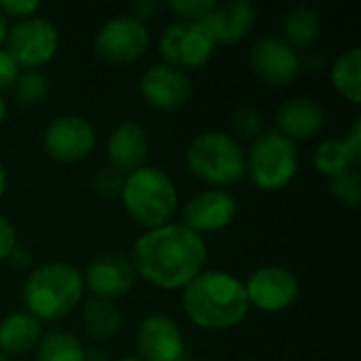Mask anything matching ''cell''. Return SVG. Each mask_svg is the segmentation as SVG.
Listing matches in <instances>:
<instances>
[{
  "mask_svg": "<svg viewBox=\"0 0 361 361\" xmlns=\"http://www.w3.org/2000/svg\"><path fill=\"white\" fill-rule=\"evenodd\" d=\"M4 116H6V104H4V99L0 95V125L4 123Z\"/></svg>",
  "mask_w": 361,
  "mask_h": 361,
  "instance_id": "cell-40",
  "label": "cell"
},
{
  "mask_svg": "<svg viewBox=\"0 0 361 361\" xmlns=\"http://www.w3.org/2000/svg\"><path fill=\"white\" fill-rule=\"evenodd\" d=\"M137 273L131 258L118 252L99 254L93 258L82 275L85 288L99 300H118L127 296L135 286Z\"/></svg>",
  "mask_w": 361,
  "mask_h": 361,
  "instance_id": "cell-12",
  "label": "cell"
},
{
  "mask_svg": "<svg viewBox=\"0 0 361 361\" xmlns=\"http://www.w3.org/2000/svg\"><path fill=\"white\" fill-rule=\"evenodd\" d=\"M182 307L197 328L209 332L239 326L250 311L243 281L224 271L199 273L182 290Z\"/></svg>",
  "mask_w": 361,
  "mask_h": 361,
  "instance_id": "cell-2",
  "label": "cell"
},
{
  "mask_svg": "<svg viewBox=\"0 0 361 361\" xmlns=\"http://www.w3.org/2000/svg\"><path fill=\"white\" fill-rule=\"evenodd\" d=\"M85 361H110L108 353L99 347H93L89 351H85Z\"/></svg>",
  "mask_w": 361,
  "mask_h": 361,
  "instance_id": "cell-37",
  "label": "cell"
},
{
  "mask_svg": "<svg viewBox=\"0 0 361 361\" xmlns=\"http://www.w3.org/2000/svg\"><path fill=\"white\" fill-rule=\"evenodd\" d=\"M85 351L74 334L49 332L36 345V361H85Z\"/></svg>",
  "mask_w": 361,
  "mask_h": 361,
  "instance_id": "cell-24",
  "label": "cell"
},
{
  "mask_svg": "<svg viewBox=\"0 0 361 361\" xmlns=\"http://www.w3.org/2000/svg\"><path fill=\"white\" fill-rule=\"evenodd\" d=\"M159 49L169 66L197 70L212 59L216 44L201 21H176L163 30Z\"/></svg>",
  "mask_w": 361,
  "mask_h": 361,
  "instance_id": "cell-8",
  "label": "cell"
},
{
  "mask_svg": "<svg viewBox=\"0 0 361 361\" xmlns=\"http://www.w3.org/2000/svg\"><path fill=\"white\" fill-rule=\"evenodd\" d=\"M326 114L322 106L309 97H292L277 110L279 133L288 140H309L324 129Z\"/></svg>",
  "mask_w": 361,
  "mask_h": 361,
  "instance_id": "cell-19",
  "label": "cell"
},
{
  "mask_svg": "<svg viewBox=\"0 0 361 361\" xmlns=\"http://www.w3.org/2000/svg\"><path fill=\"white\" fill-rule=\"evenodd\" d=\"M298 171V148L292 140L281 135L279 131L260 133L247 157H245V173L256 188L275 192L286 188Z\"/></svg>",
  "mask_w": 361,
  "mask_h": 361,
  "instance_id": "cell-6",
  "label": "cell"
},
{
  "mask_svg": "<svg viewBox=\"0 0 361 361\" xmlns=\"http://www.w3.org/2000/svg\"><path fill=\"white\" fill-rule=\"evenodd\" d=\"M135 343L142 361H182L186 357L182 330L163 313H152L142 319Z\"/></svg>",
  "mask_w": 361,
  "mask_h": 361,
  "instance_id": "cell-15",
  "label": "cell"
},
{
  "mask_svg": "<svg viewBox=\"0 0 361 361\" xmlns=\"http://www.w3.org/2000/svg\"><path fill=\"white\" fill-rule=\"evenodd\" d=\"M148 133L140 123H121L108 137V159L110 167L129 176L146 165L148 159Z\"/></svg>",
  "mask_w": 361,
  "mask_h": 361,
  "instance_id": "cell-18",
  "label": "cell"
},
{
  "mask_svg": "<svg viewBox=\"0 0 361 361\" xmlns=\"http://www.w3.org/2000/svg\"><path fill=\"white\" fill-rule=\"evenodd\" d=\"M121 199L129 218L146 231L169 224L178 209L176 184L165 171L148 165L125 176Z\"/></svg>",
  "mask_w": 361,
  "mask_h": 361,
  "instance_id": "cell-4",
  "label": "cell"
},
{
  "mask_svg": "<svg viewBox=\"0 0 361 361\" xmlns=\"http://www.w3.org/2000/svg\"><path fill=\"white\" fill-rule=\"evenodd\" d=\"M140 93L150 108L173 112L190 102L192 85L182 70L169 63H154L142 74Z\"/></svg>",
  "mask_w": 361,
  "mask_h": 361,
  "instance_id": "cell-14",
  "label": "cell"
},
{
  "mask_svg": "<svg viewBox=\"0 0 361 361\" xmlns=\"http://www.w3.org/2000/svg\"><path fill=\"white\" fill-rule=\"evenodd\" d=\"M243 286L250 307H256L264 313H279L290 309L300 294L296 275L279 264L256 269Z\"/></svg>",
  "mask_w": 361,
  "mask_h": 361,
  "instance_id": "cell-11",
  "label": "cell"
},
{
  "mask_svg": "<svg viewBox=\"0 0 361 361\" xmlns=\"http://www.w3.org/2000/svg\"><path fill=\"white\" fill-rule=\"evenodd\" d=\"M159 2H152V0H140V2H135L133 4V15L131 17H135L137 21H146V19H152V15L159 11Z\"/></svg>",
  "mask_w": 361,
  "mask_h": 361,
  "instance_id": "cell-35",
  "label": "cell"
},
{
  "mask_svg": "<svg viewBox=\"0 0 361 361\" xmlns=\"http://www.w3.org/2000/svg\"><path fill=\"white\" fill-rule=\"evenodd\" d=\"M216 6L214 0H173L169 8L180 17V21H203L205 15Z\"/></svg>",
  "mask_w": 361,
  "mask_h": 361,
  "instance_id": "cell-29",
  "label": "cell"
},
{
  "mask_svg": "<svg viewBox=\"0 0 361 361\" xmlns=\"http://www.w3.org/2000/svg\"><path fill=\"white\" fill-rule=\"evenodd\" d=\"M332 85L341 97L351 104L361 102V49L353 47L345 51L332 66Z\"/></svg>",
  "mask_w": 361,
  "mask_h": 361,
  "instance_id": "cell-22",
  "label": "cell"
},
{
  "mask_svg": "<svg viewBox=\"0 0 361 361\" xmlns=\"http://www.w3.org/2000/svg\"><path fill=\"white\" fill-rule=\"evenodd\" d=\"M233 127L237 133H241L245 137H258L260 129H262V114L254 108H241L233 116Z\"/></svg>",
  "mask_w": 361,
  "mask_h": 361,
  "instance_id": "cell-30",
  "label": "cell"
},
{
  "mask_svg": "<svg viewBox=\"0 0 361 361\" xmlns=\"http://www.w3.org/2000/svg\"><path fill=\"white\" fill-rule=\"evenodd\" d=\"M40 322L27 311H15L0 322V353L23 355L32 351L40 336Z\"/></svg>",
  "mask_w": 361,
  "mask_h": 361,
  "instance_id": "cell-20",
  "label": "cell"
},
{
  "mask_svg": "<svg viewBox=\"0 0 361 361\" xmlns=\"http://www.w3.org/2000/svg\"><path fill=\"white\" fill-rule=\"evenodd\" d=\"M15 97L21 106L30 108V106H36L40 104L47 93H49V82H47V76L40 72V70H23L15 85Z\"/></svg>",
  "mask_w": 361,
  "mask_h": 361,
  "instance_id": "cell-26",
  "label": "cell"
},
{
  "mask_svg": "<svg viewBox=\"0 0 361 361\" xmlns=\"http://www.w3.org/2000/svg\"><path fill=\"white\" fill-rule=\"evenodd\" d=\"M330 195L345 207H357L361 197L360 176L357 171H347L338 178L330 180Z\"/></svg>",
  "mask_w": 361,
  "mask_h": 361,
  "instance_id": "cell-27",
  "label": "cell"
},
{
  "mask_svg": "<svg viewBox=\"0 0 361 361\" xmlns=\"http://www.w3.org/2000/svg\"><path fill=\"white\" fill-rule=\"evenodd\" d=\"M15 245H17V233L13 224L4 216H0V262L11 256Z\"/></svg>",
  "mask_w": 361,
  "mask_h": 361,
  "instance_id": "cell-33",
  "label": "cell"
},
{
  "mask_svg": "<svg viewBox=\"0 0 361 361\" xmlns=\"http://www.w3.org/2000/svg\"><path fill=\"white\" fill-rule=\"evenodd\" d=\"M254 74L269 87H286L300 72L298 53L279 36H262L250 53Z\"/></svg>",
  "mask_w": 361,
  "mask_h": 361,
  "instance_id": "cell-13",
  "label": "cell"
},
{
  "mask_svg": "<svg viewBox=\"0 0 361 361\" xmlns=\"http://www.w3.org/2000/svg\"><path fill=\"white\" fill-rule=\"evenodd\" d=\"M40 8V2L38 0H2L0 2V11L2 15L6 17H15L19 21L23 19H30L36 15V11Z\"/></svg>",
  "mask_w": 361,
  "mask_h": 361,
  "instance_id": "cell-31",
  "label": "cell"
},
{
  "mask_svg": "<svg viewBox=\"0 0 361 361\" xmlns=\"http://www.w3.org/2000/svg\"><path fill=\"white\" fill-rule=\"evenodd\" d=\"M82 275L68 262H49L32 271L21 288V298L30 315L38 322L66 317L82 298Z\"/></svg>",
  "mask_w": 361,
  "mask_h": 361,
  "instance_id": "cell-3",
  "label": "cell"
},
{
  "mask_svg": "<svg viewBox=\"0 0 361 361\" xmlns=\"http://www.w3.org/2000/svg\"><path fill=\"white\" fill-rule=\"evenodd\" d=\"M6 260H8L13 267H17V269H27L30 262H32V254H30V250L15 245V250L11 252V256H8Z\"/></svg>",
  "mask_w": 361,
  "mask_h": 361,
  "instance_id": "cell-36",
  "label": "cell"
},
{
  "mask_svg": "<svg viewBox=\"0 0 361 361\" xmlns=\"http://www.w3.org/2000/svg\"><path fill=\"white\" fill-rule=\"evenodd\" d=\"M125 184V176L116 171L114 167H102L93 178H91V190L102 197V199H114L121 197Z\"/></svg>",
  "mask_w": 361,
  "mask_h": 361,
  "instance_id": "cell-28",
  "label": "cell"
},
{
  "mask_svg": "<svg viewBox=\"0 0 361 361\" xmlns=\"http://www.w3.org/2000/svg\"><path fill=\"white\" fill-rule=\"evenodd\" d=\"M135 273L161 290H184L207 262V245L201 235L182 222H169L146 231L133 245Z\"/></svg>",
  "mask_w": 361,
  "mask_h": 361,
  "instance_id": "cell-1",
  "label": "cell"
},
{
  "mask_svg": "<svg viewBox=\"0 0 361 361\" xmlns=\"http://www.w3.org/2000/svg\"><path fill=\"white\" fill-rule=\"evenodd\" d=\"M315 169L326 178H338L347 171H351L353 161L343 144V140H326L315 150Z\"/></svg>",
  "mask_w": 361,
  "mask_h": 361,
  "instance_id": "cell-25",
  "label": "cell"
},
{
  "mask_svg": "<svg viewBox=\"0 0 361 361\" xmlns=\"http://www.w3.org/2000/svg\"><path fill=\"white\" fill-rule=\"evenodd\" d=\"M6 34H8V25H6V17L2 15V11H0V47L4 44V40H6Z\"/></svg>",
  "mask_w": 361,
  "mask_h": 361,
  "instance_id": "cell-38",
  "label": "cell"
},
{
  "mask_svg": "<svg viewBox=\"0 0 361 361\" xmlns=\"http://www.w3.org/2000/svg\"><path fill=\"white\" fill-rule=\"evenodd\" d=\"M121 324H123L121 311L112 302H108V300L93 298L82 309V326H85V332L93 341H97V343L112 341L118 334Z\"/></svg>",
  "mask_w": 361,
  "mask_h": 361,
  "instance_id": "cell-21",
  "label": "cell"
},
{
  "mask_svg": "<svg viewBox=\"0 0 361 361\" xmlns=\"http://www.w3.org/2000/svg\"><path fill=\"white\" fill-rule=\"evenodd\" d=\"M186 167L209 186H233L245 176V154L224 131H203L186 148Z\"/></svg>",
  "mask_w": 361,
  "mask_h": 361,
  "instance_id": "cell-5",
  "label": "cell"
},
{
  "mask_svg": "<svg viewBox=\"0 0 361 361\" xmlns=\"http://www.w3.org/2000/svg\"><path fill=\"white\" fill-rule=\"evenodd\" d=\"M150 42L146 23L131 15H118L106 21L95 34V53L108 63H131L140 59Z\"/></svg>",
  "mask_w": 361,
  "mask_h": 361,
  "instance_id": "cell-9",
  "label": "cell"
},
{
  "mask_svg": "<svg viewBox=\"0 0 361 361\" xmlns=\"http://www.w3.org/2000/svg\"><path fill=\"white\" fill-rule=\"evenodd\" d=\"M95 144L97 135L91 123L74 114L53 118L42 133L44 152L57 163H78L93 152Z\"/></svg>",
  "mask_w": 361,
  "mask_h": 361,
  "instance_id": "cell-10",
  "label": "cell"
},
{
  "mask_svg": "<svg viewBox=\"0 0 361 361\" xmlns=\"http://www.w3.org/2000/svg\"><path fill=\"white\" fill-rule=\"evenodd\" d=\"M121 361H142L140 357H125V360H121Z\"/></svg>",
  "mask_w": 361,
  "mask_h": 361,
  "instance_id": "cell-41",
  "label": "cell"
},
{
  "mask_svg": "<svg viewBox=\"0 0 361 361\" xmlns=\"http://www.w3.org/2000/svg\"><path fill=\"white\" fill-rule=\"evenodd\" d=\"M19 74H21V68L17 66V61L8 55L4 47H0V91L13 87Z\"/></svg>",
  "mask_w": 361,
  "mask_h": 361,
  "instance_id": "cell-32",
  "label": "cell"
},
{
  "mask_svg": "<svg viewBox=\"0 0 361 361\" xmlns=\"http://www.w3.org/2000/svg\"><path fill=\"white\" fill-rule=\"evenodd\" d=\"M6 51L19 68L38 70L49 63L59 47L57 27L42 17L17 21L6 34Z\"/></svg>",
  "mask_w": 361,
  "mask_h": 361,
  "instance_id": "cell-7",
  "label": "cell"
},
{
  "mask_svg": "<svg viewBox=\"0 0 361 361\" xmlns=\"http://www.w3.org/2000/svg\"><path fill=\"white\" fill-rule=\"evenodd\" d=\"M343 144H345V148H347V152H349V157H351L353 165L357 167L361 161V121L360 118L351 125V129H349V131H347V135L343 137Z\"/></svg>",
  "mask_w": 361,
  "mask_h": 361,
  "instance_id": "cell-34",
  "label": "cell"
},
{
  "mask_svg": "<svg viewBox=\"0 0 361 361\" xmlns=\"http://www.w3.org/2000/svg\"><path fill=\"white\" fill-rule=\"evenodd\" d=\"M6 182H8V178H6V169H4V165L0 163V197L6 192Z\"/></svg>",
  "mask_w": 361,
  "mask_h": 361,
  "instance_id": "cell-39",
  "label": "cell"
},
{
  "mask_svg": "<svg viewBox=\"0 0 361 361\" xmlns=\"http://www.w3.org/2000/svg\"><path fill=\"white\" fill-rule=\"evenodd\" d=\"M256 11L245 0H231L224 4H218L205 15L201 21L207 34L212 36L214 44H237L243 40L250 30L254 27Z\"/></svg>",
  "mask_w": 361,
  "mask_h": 361,
  "instance_id": "cell-17",
  "label": "cell"
},
{
  "mask_svg": "<svg viewBox=\"0 0 361 361\" xmlns=\"http://www.w3.org/2000/svg\"><path fill=\"white\" fill-rule=\"evenodd\" d=\"M322 30L319 13L309 6H294L283 19V40L294 47H309L317 40Z\"/></svg>",
  "mask_w": 361,
  "mask_h": 361,
  "instance_id": "cell-23",
  "label": "cell"
},
{
  "mask_svg": "<svg viewBox=\"0 0 361 361\" xmlns=\"http://www.w3.org/2000/svg\"><path fill=\"white\" fill-rule=\"evenodd\" d=\"M0 361H8V357H6L4 353H0Z\"/></svg>",
  "mask_w": 361,
  "mask_h": 361,
  "instance_id": "cell-42",
  "label": "cell"
},
{
  "mask_svg": "<svg viewBox=\"0 0 361 361\" xmlns=\"http://www.w3.org/2000/svg\"><path fill=\"white\" fill-rule=\"evenodd\" d=\"M237 216V201L231 192L222 188L205 190L197 197H192L182 212V224L201 233H218L226 228Z\"/></svg>",
  "mask_w": 361,
  "mask_h": 361,
  "instance_id": "cell-16",
  "label": "cell"
}]
</instances>
